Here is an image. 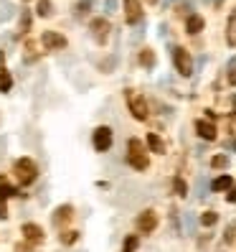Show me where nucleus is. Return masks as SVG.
Returning <instances> with one entry per match:
<instances>
[{
  "label": "nucleus",
  "instance_id": "1a4fd4ad",
  "mask_svg": "<svg viewBox=\"0 0 236 252\" xmlns=\"http://www.w3.org/2000/svg\"><path fill=\"white\" fill-rule=\"evenodd\" d=\"M137 227H140V232H153L155 227H157V214L155 212H150V209H147V212H142L140 217H137Z\"/></svg>",
  "mask_w": 236,
  "mask_h": 252
},
{
  "label": "nucleus",
  "instance_id": "cd10ccee",
  "mask_svg": "<svg viewBox=\"0 0 236 252\" xmlns=\"http://www.w3.org/2000/svg\"><path fill=\"white\" fill-rule=\"evenodd\" d=\"M16 252H28V247H26V245H23V247L18 245V247H16Z\"/></svg>",
  "mask_w": 236,
  "mask_h": 252
},
{
  "label": "nucleus",
  "instance_id": "bb28decb",
  "mask_svg": "<svg viewBox=\"0 0 236 252\" xmlns=\"http://www.w3.org/2000/svg\"><path fill=\"white\" fill-rule=\"evenodd\" d=\"M229 84H234L236 87V66L231 69V74H229Z\"/></svg>",
  "mask_w": 236,
  "mask_h": 252
},
{
  "label": "nucleus",
  "instance_id": "4468645a",
  "mask_svg": "<svg viewBox=\"0 0 236 252\" xmlns=\"http://www.w3.org/2000/svg\"><path fill=\"white\" fill-rule=\"evenodd\" d=\"M226 41L229 46H236V13H231V18L226 23Z\"/></svg>",
  "mask_w": 236,
  "mask_h": 252
},
{
  "label": "nucleus",
  "instance_id": "412c9836",
  "mask_svg": "<svg viewBox=\"0 0 236 252\" xmlns=\"http://www.w3.org/2000/svg\"><path fill=\"white\" fill-rule=\"evenodd\" d=\"M38 13H41L43 18L51 16V3H49V0H41V3H38Z\"/></svg>",
  "mask_w": 236,
  "mask_h": 252
},
{
  "label": "nucleus",
  "instance_id": "ddd939ff",
  "mask_svg": "<svg viewBox=\"0 0 236 252\" xmlns=\"http://www.w3.org/2000/svg\"><path fill=\"white\" fill-rule=\"evenodd\" d=\"M185 31L188 33H201L203 31V18L201 16H188V21H185Z\"/></svg>",
  "mask_w": 236,
  "mask_h": 252
},
{
  "label": "nucleus",
  "instance_id": "9d476101",
  "mask_svg": "<svg viewBox=\"0 0 236 252\" xmlns=\"http://www.w3.org/2000/svg\"><path fill=\"white\" fill-rule=\"evenodd\" d=\"M23 234H26V240L31 242V245H36V242L43 240V229H41L38 224H31V221H28V224H23Z\"/></svg>",
  "mask_w": 236,
  "mask_h": 252
},
{
  "label": "nucleus",
  "instance_id": "7ed1b4c3",
  "mask_svg": "<svg viewBox=\"0 0 236 252\" xmlns=\"http://www.w3.org/2000/svg\"><path fill=\"white\" fill-rule=\"evenodd\" d=\"M127 160H130V166L132 168H137V171H145L147 168V153L142 151V143L132 138L130 140V153H127Z\"/></svg>",
  "mask_w": 236,
  "mask_h": 252
},
{
  "label": "nucleus",
  "instance_id": "20e7f679",
  "mask_svg": "<svg viewBox=\"0 0 236 252\" xmlns=\"http://www.w3.org/2000/svg\"><path fill=\"white\" fill-rule=\"evenodd\" d=\"M127 107H130V112L135 115V120H147V102L142 99V94H137V92H127Z\"/></svg>",
  "mask_w": 236,
  "mask_h": 252
},
{
  "label": "nucleus",
  "instance_id": "4be33fe9",
  "mask_svg": "<svg viewBox=\"0 0 236 252\" xmlns=\"http://www.w3.org/2000/svg\"><path fill=\"white\" fill-rule=\"evenodd\" d=\"M226 163H229V158H226V156H216V158L211 160V166H213V168H224Z\"/></svg>",
  "mask_w": 236,
  "mask_h": 252
},
{
  "label": "nucleus",
  "instance_id": "f8f14e48",
  "mask_svg": "<svg viewBox=\"0 0 236 252\" xmlns=\"http://www.w3.org/2000/svg\"><path fill=\"white\" fill-rule=\"evenodd\" d=\"M10 87H13V79L8 69L3 66V54H0V92H10Z\"/></svg>",
  "mask_w": 236,
  "mask_h": 252
},
{
  "label": "nucleus",
  "instance_id": "a211bd4d",
  "mask_svg": "<svg viewBox=\"0 0 236 252\" xmlns=\"http://www.w3.org/2000/svg\"><path fill=\"white\" fill-rule=\"evenodd\" d=\"M231 184H234L231 176H218L211 186H213V191H226V189H231Z\"/></svg>",
  "mask_w": 236,
  "mask_h": 252
},
{
  "label": "nucleus",
  "instance_id": "39448f33",
  "mask_svg": "<svg viewBox=\"0 0 236 252\" xmlns=\"http://www.w3.org/2000/svg\"><path fill=\"white\" fill-rule=\"evenodd\" d=\"M41 43H43L49 51H58V49L66 46V38H64L61 33H56V31H43V33H41Z\"/></svg>",
  "mask_w": 236,
  "mask_h": 252
},
{
  "label": "nucleus",
  "instance_id": "6e6552de",
  "mask_svg": "<svg viewBox=\"0 0 236 252\" xmlns=\"http://www.w3.org/2000/svg\"><path fill=\"white\" fill-rule=\"evenodd\" d=\"M125 18H127V23H137L142 18L140 0H125Z\"/></svg>",
  "mask_w": 236,
  "mask_h": 252
},
{
  "label": "nucleus",
  "instance_id": "f3484780",
  "mask_svg": "<svg viewBox=\"0 0 236 252\" xmlns=\"http://www.w3.org/2000/svg\"><path fill=\"white\" fill-rule=\"evenodd\" d=\"M140 64L147 66V69H153V66H155V54H153V49H142V54H140Z\"/></svg>",
  "mask_w": 236,
  "mask_h": 252
},
{
  "label": "nucleus",
  "instance_id": "f03ea898",
  "mask_svg": "<svg viewBox=\"0 0 236 252\" xmlns=\"http://www.w3.org/2000/svg\"><path fill=\"white\" fill-rule=\"evenodd\" d=\"M173 64H175V69H178L181 77H190V74H193V59H190V54L183 46L173 49Z\"/></svg>",
  "mask_w": 236,
  "mask_h": 252
},
{
  "label": "nucleus",
  "instance_id": "b1692460",
  "mask_svg": "<svg viewBox=\"0 0 236 252\" xmlns=\"http://www.w3.org/2000/svg\"><path fill=\"white\" fill-rule=\"evenodd\" d=\"M137 247V237H127V242H125V252H135Z\"/></svg>",
  "mask_w": 236,
  "mask_h": 252
},
{
  "label": "nucleus",
  "instance_id": "423d86ee",
  "mask_svg": "<svg viewBox=\"0 0 236 252\" xmlns=\"http://www.w3.org/2000/svg\"><path fill=\"white\" fill-rule=\"evenodd\" d=\"M89 28H92V36H94L99 43L107 41V36H109V21H107V18H94V21L89 23Z\"/></svg>",
  "mask_w": 236,
  "mask_h": 252
},
{
  "label": "nucleus",
  "instance_id": "5701e85b",
  "mask_svg": "<svg viewBox=\"0 0 236 252\" xmlns=\"http://www.w3.org/2000/svg\"><path fill=\"white\" fill-rule=\"evenodd\" d=\"M77 240H79V232H66L64 234V245H74Z\"/></svg>",
  "mask_w": 236,
  "mask_h": 252
},
{
  "label": "nucleus",
  "instance_id": "dca6fc26",
  "mask_svg": "<svg viewBox=\"0 0 236 252\" xmlns=\"http://www.w3.org/2000/svg\"><path fill=\"white\" fill-rule=\"evenodd\" d=\"M71 206L66 204V206H58V209H56V217H53V221H56V224H61V221H69L71 219Z\"/></svg>",
  "mask_w": 236,
  "mask_h": 252
},
{
  "label": "nucleus",
  "instance_id": "f257e3e1",
  "mask_svg": "<svg viewBox=\"0 0 236 252\" xmlns=\"http://www.w3.org/2000/svg\"><path fill=\"white\" fill-rule=\"evenodd\" d=\"M16 176H18L21 186L33 184V181H36V176H38L36 163H33L31 158H21V160H16Z\"/></svg>",
  "mask_w": 236,
  "mask_h": 252
},
{
  "label": "nucleus",
  "instance_id": "aec40b11",
  "mask_svg": "<svg viewBox=\"0 0 236 252\" xmlns=\"http://www.w3.org/2000/svg\"><path fill=\"white\" fill-rule=\"evenodd\" d=\"M173 186H175V194H178V196H185L188 186H185V181H183V179H175V181H173Z\"/></svg>",
  "mask_w": 236,
  "mask_h": 252
},
{
  "label": "nucleus",
  "instance_id": "2eb2a0df",
  "mask_svg": "<svg viewBox=\"0 0 236 252\" xmlns=\"http://www.w3.org/2000/svg\"><path fill=\"white\" fill-rule=\"evenodd\" d=\"M147 145H150V151H153V153H165V143L160 140L155 132H150V135H147Z\"/></svg>",
  "mask_w": 236,
  "mask_h": 252
},
{
  "label": "nucleus",
  "instance_id": "c756f323",
  "mask_svg": "<svg viewBox=\"0 0 236 252\" xmlns=\"http://www.w3.org/2000/svg\"><path fill=\"white\" fill-rule=\"evenodd\" d=\"M234 105H236V97H234Z\"/></svg>",
  "mask_w": 236,
  "mask_h": 252
},
{
  "label": "nucleus",
  "instance_id": "6ab92c4d",
  "mask_svg": "<svg viewBox=\"0 0 236 252\" xmlns=\"http://www.w3.org/2000/svg\"><path fill=\"white\" fill-rule=\"evenodd\" d=\"M216 221H218V217H216V212H206V214L201 217V224H203V227H213V224H216Z\"/></svg>",
  "mask_w": 236,
  "mask_h": 252
},
{
  "label": "nucleus",
  "instance_id": "c85d7f7f",
  "mask_svg": "<svg viewBox=\"0 0 236 252\" xmlns=\"http://www.w3.org/2000/svg\"><path fill=\"white\" fill-rule=\"evenodd\" d=\"M147 3H150V5H153V3H157V0H147Z\"/></svg>",
  "mask_w": 236,
  "mask_h": 252
},
{
  "label": "nucleus",
  "instance_id": "393cba45",
  "mask_svg": "<svg viewBox=\"0 0 236 252\" xmlns=\"http://www.w3.org/2000/svg\"><path fill=\"white\" fill-rule=\"evenodd\" d=\"M86 10H89V3H79L77 5V16H86Z\"/></svg>",
  "mask_w": 236,
  "mask_h": 252
},
{
  "label": "nucleus",
  "instance_id": "0eeeda50",
  "mask_svg": "<svg viewBox=\"0 0 236 252\" xmlns=\"http://www.w3.org/2000/svg\"><path fill=\"white\" fill-rule=\"evenodd\" d=\"M94 148L97 151H109L112 148V130L109 127H97L94 130Z\"/></svg>",
  "mask_w": 236,
  "mask_h": 252
},
{
  "label": "nucleus",
  "instance_id": "a878e982",
  "mask_svg": "<svg viewBox=\"0 0 236 252\" xmlns=\"http://www.w3.org/2000/svg\"><path fill=\"white\" fill-rule=\"evenodd\" d=\"M8 196H13V189H8V186H0V199H8Z\"/></svg>",
  "mask_w": 236,
  "mask_h": 252
},
{
  "label": "nucleus",
  "instance_id": "9b49d317",
  "mask_svg": "<svg viewBox=\"0 0 236 252\" xmlns=\"http://www.w3.org/2000/svg\"><path fill=\"white\" fill-rule=\"evenodd\" d=\"M196 130H198V135H201V138H206V140H216V127H213V123L198 120V123H196Z\"/></svg>",
  "mask_w": 236,
  "mask_h": 252
}]
</instances>
